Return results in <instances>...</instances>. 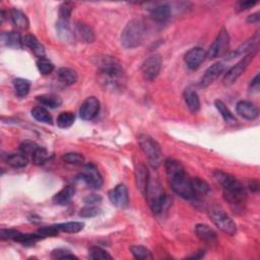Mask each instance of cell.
Here are the masks:
<instances>
[{"label": "cell", "instance_id": "obj_37", "mask_svg": "<svg viewBox=\"0 0 260 260\" xmlns=\"http://www.w3.org/2000/svg\"><path fill=\"white\" fill-rule=\"evenodd\" d=\"M191 182H192L195 196H198V195H205L209 193L210 186L205 181L201 180L200 178H193L191 179Z\"/></svg>", "mask_w": 260, "mask_h": 260}, {"label": "cell", "instance_id": "obj_33", "mask_svg": "<svg viewBox=\"0 0 260 260\" xmlns=\"http://www.w3.org/2000/svg\"><path fill=\"white\" fill-rule=\"evenodd\" d=\"M14 87L16 89V94L20 98H23L27 96L30 92L31 83L24 79H16L14 80Z\"/></svg>", "mask_w": 260, "mask_h": 260}, {"label": "cell", "instance_id": "obj_44", "mask_svg": "<svg viewBox=\"0 0 260 260\" xmlns=\"http://www.w3.org/2000/svg\"><path fill=\"white\" fill-rule=\"evenodd\" d=\"M72 10H73V4L71 2H63L59 6V20L70 21Z\"/></svg>", "mask_w": 260, "mask_h": 260}, {"label": "cell", "instance_id": "obj_43", "mask_svg": "<svg viewBox=\"0 0 260 260\" xmlns=\"http://www.w3.org/2000/svg\"><path fill=\"white\" fill-rule=\"evenodd\" d=\"M39 148V146L34 141L27 140L22 142L20 147V150L22 154H24L27 158H32L33 153L36 152V150Z\"/></svg>", "mask_w": 260, "mask_h": 260}, {"label": "cell", "instance_id": "obj_23", "mask_svg": "<svg viewBox=\"0 0 260 260\" xmlns=\"http://www.w3.org/2000/svg\"><path fill=\"white\" fill-rule=\"evenodd\" d=\"M1 43L2 45L9 47L20 49L22 47V38L17 32H5L1 34Z\"/></svg>", "mask_w": 260, "mask_h": 260}, {"label": "cell", "instance_id": "obj_49", "mask_svg": "<svg viewBox=\"0 0 260 260\" xmlns=\"http://www.w3.org/2000/svg\"><path fill=\"white\" fill-rule=\"evenodd\" d=\"M255 4H257V1H239L236 5V11L241 12L247 10L253 7Z\"/></svg>", "mask_w": 260, "mask_h": 260}, {"label": "cell", "instance_id": "obj_16", "mask_svg": "<svg viewBox=\"0 0 260 260\" xmlns=\"http://www.w3.org/2000/svg\"><path fill=\"white\" fill-rule=\"evenodd\" d=\"M237 113L247 120H255L259 116V109L253 103L241 101L237 104Z\"/></svg>", "mask_w": 260, "mask_h": 260}, {"label": "cell", "instance_id": "obj_36", "mask_svg": "<svg viewBox=\"0 0 260 260\" xmlns=\"http://www.w3.org/2000/svg\"><path fill=\"white\" fill-rule=\"evenodd\" d=\"M50 158V154L48 152V151L44 148H41V147H39L36 152L33 153L32 155V162L37 165V166H41L43 164H45Z\"/></svg>", "mask_w": 260, "mask_h": 260}, {"label": "cell", "instance_id": "obj_24", "mask_svg": "<svg viewBox=\"0 0 260 260\" xmlns=\"http://www.w3.org/2000/svg\"><path fill=\"white\" fill-rule=\"evenodd\" d=\"M57 77L61 84L65 86H71L77 82L79 75L77 72L69 67H61L57 71Z\"/></svg>", "mask_w": 260, "mask_h": 260}, {"label": "cell", "instance_id": "obj_21", "mask_svg": "<svg viewBox=\"0 0 260 260\" xmlns=\"http://www.w3.org/2000/svg\"><path fill=\"white\" fill-rule=\"evenodd\" d=\"M10 19L12 23L15 24V27L19 30L25 31L29 29L30 22L28 17L25 16L23 12L18 8H14L10 10Z\"/></svg>", "mask_w": 260, "mask_h": 260}, {"label": "cell", "instance_id": "obj_40", "mask_svg": "<svg viewBox=\"0 0 260 260\" xmlns=\"http://www.w3.org/2000/svg\"><path fill=\"white\" fill-rule=\"evenodd\" d=\"M88 256L90 259H94V260L113 259V257L106 250H104L97 246L90 247L89 250H88Z\"/></svg>", "mask_w": 260, "mask_h": 260}, {"label": "cell", "instance_id": "obj_17", "mask_svg": "<svg viewBox=\"0 0 260 260\" xmlns=\"http://www.w3.org/2000/svg\"><path fill=\"white\" fill-rule=\"evenodd\" d=\"M194 231H195V234L197 235V237L206 244L214 245L217 242V233L207 225L198 224L195 226Z\"/></svg>", "mask_w": 260, "mask_h": 260}, {"label": "cell", "instance_id": "obj_30", "mask_svg": "<svg viewBox=\"0 0 260 260\" xmlns=\"http://www.w3.org/2000/svg\"><path fill=\"white\" fill-rule=\"evenodd\" d=\"M6 162L9 166L15 169H22L29 164V158L22 153H11L6 157Z\"/></svg>", "mask_w": 260, "mask_h": 260}, {"label": "cell", "instance_id": "obj_1", "mask_svg": "<svg viewBox=\"0 0 260 260\" xmlns=\"http://www.w3.org/2000/svg\"><path fill=\"white\" fill-rule=\"evenodd\" d=\"M165 168L169 182H170V185L176 194L187 200L196 197L193 190L191 179L186 175L185 169L180 162L173 159H168L165 163Z\"/></svg>", "mask_w": 260, "mask_h": 260}, {"label": "cell", "instance_id": "obj_11", "mask_svg": "<svg viewBox=\"0 0 260 260\" xmlns=\"http://www.w3.org/2000/svg\"><path fill=\"white\" fill-rule=\"evenodd\" d=\"M80 176L83 181L94 189H100L103 185V177L98 171L97 167L93 164H87Z\"/></svg>", "mask_w": 260, "mask_h": 260}, {"label": "cell", "instance_id": "obj_52", "mask_svg": "<svg viewBox=\"0 0 260 260\" xmlns=\"http://www.w3.org/2000/svg\"><path fill=\"white\" fill-rule=\"evenodd\" d=\"M260 20V15H259V12H255V14L251 15L248 17V19H247V22H258Z\"/></svg>", "mask_w": 260, "mask_h": 260}, {"label": "cell", "instance_id": "obj_8", "mask_svg": "<svg viewBox=\"0 0 260 260\" xmlns=\"http://www.w3.org/2000/svg\"><path fill=\"white\" fill-rule=\"evenodd\" d=\"M230 48V36L228 31L223 28L219 31L215 42L212 44L211 48L207 51V57L210 59L225 56Z\"/></svg>", "mask_w": 260, "mask_h": 260}, {"label": "cell", "instance_id": "obj_7", "mask_svg": "<svg viewBox=\"0 0 260 260\" xmlns=\"http://www.w3.org/2000/svg\"><path fill=\"white\" fill-rule=\"evenodd\" d=\"M209 215L213 223L227 235L234 236L237 233V226L235 222L226 214L224 210L217 205H213L210 207Z\"/></svg>", "mask_w": 260, "mask_h": 260}, {"label": "cell", "instance_id": "obj_28", "mask_svg": "<svg viewBox=\"0 0 260 260\" xmlns=\"http://www.w3.org/2000/svg\"><path fill=\"white\" fill-rule=\"evenodd\" d=\"M75 194V189L73 186H65L53 197V202L59 205H65L73 198Z\"/></svg>", "mask_w": 260, "mask_h": 260}, {"label": "cell", "instance_id": "obj_10", "mask_svg": "<svg viewBox=\"0 0 260 260\" xmlns=\"http://www.w3.org/2000/svg\"><path fill=\"white\" fill-rule=\"evenodd\" d=\"M253 57H254V53L252 52V53L245 55L236 65H234L233 67H231L224 76V81H223L224 85L229 87L235 83L242 75V73L246 70V68L248 67V65L253 59Z\"/></svg>", "mask_w": 260, "mask_h": 260}, {"label": "cell", "instance_id": "obj_5", "mask_svg": "<svg viewBox=\"0 0 260 260\" xmlns=\"http://www.w3.org/2000/svg\"><path fill=\"white\" fill-rule=\"evenodd\" d=\"M145 195H146L147 201L151 207V210L152 211V213L160 214L164 209V205L167 200V196H166L165 191L161 183L157 179L152 178L150 176V180H149L147 191Z\"/></svg>", "mask_w": 260, "mask_h": 260}, {"label": "cell", "instance_id": "obj_50", "mask_svg": "<svg viewBox=\"0 0 260 260\" xmlns=\"http://www.w3.org/2000/svg\"><path fill=\"white\" fill-rule=\"evenodd\" d=\"M102 201V197L100 195H96V194H92V195H88L87 197L85 198V202L87 204H93L95 205L96 203H99Z\"/></svg>", "mask_w": 260, "mask_h": 260}, {"label": "cell", "instance_id": "obj_31", "mask_svg": "<svg viewBox=\"0 0 260 260\" xmlns=\"http://www.w3.org/2000/svg\"><path fill=\"white\" fill-rule=\"evenodd\" d=\"M215 105H216V108L217 109V111L219 112V114L222 115L224 120L228 124H235L237 122L236 117L232 114V112L228 109V107L226 106V104L223 101L217 100L215 102Z\"/></svg>", "mask_w": 260, "mask_h": 260}, {"label": "cell", "instance_id": "obj_29", "mask_svg": "<svg viewBox=\"0 0 260 260\" xmlns=\"http://www.w3.org/2000/svg\"><path fill=\"white\" fill-rule=\"evenodd\" d=\"M36 100L41 104V105L51 108V109H55L61 106L62 100L59 96L54 95V94H46V95H41L36 97Z\"/></svg>", "mask_w": 260, "mask_h": 260}, {"label": "cell", "instance_id": "obj_27", "mask_svg": "<svg viewBox=\"0 0 260 260\" xmlns=\"http://www.w3.org/2000/svg\"><path fill=\"white\" fill-rule=\"evenodd\" d=\"M184 100L188 109L192 113H196L200 109V100L197 95V93L195 92L192 88H186L184 92Z\"/></svg>", "mask_w": 260, "mask_h": 260}, {"label": "cell", "instance_id": "obj_26", "mask_svg": "<svg viewBox=\"0 0 260 260\" xmlns=\"http://www.w3.org/2000/svg\"><path fill=\"white\" fill-rule=\"evenodd\" d=\"M56 29L58 36L61 40L65 42H71L74 38V33L70 28V22L65 20H58L56 23Z\"/></svg>", "mask_w": 260, "mask_h": 260}, {"label": "cell", "instance_id": "obj_47", "mask_svg": "<svg viewBox=\"0 0 260 260\" xmlns=\"http://www.w3.org/2000/svg\"><path fill=\"white\" fill-rule=\"evenodd\" d=\"M60 231L56 226H51V227H44L41 228L38 231V233L44 238V237H55L58 235V233Z\"/></svg>", "mask_w": 260, "mask_h": 260}, {"label": "cell", "instance_id": "obj_3", "mask_svg": "<svg viewBox=\"0 0 260 260\" xmlns=\"http://www.w3.org/2000/svg\"><path fill=\"white\" fill-rule=\"evenodd\" d=\"M147 36V24L142 20L130 21L121 33V44L126 49H133L144 43Z\"/></svg>", "mask_w": 260, "mask_h": 260}, {"label": "cell", "instance_id": "obj_13", "mask_svg": "<svg viewBox=\"0 0 260 260\" xmlns=\"http://www.w3.org/2000/svg\"><path fill=\"white\" fill-rule=\"evenodd\" d=\"M109 198L115 206L125 209L129 204V196L126 186L124 184L117 185L109 192Z\"/></svg>", "mask_w": 260, "mask_h": 260}, {"label": "cell", "instance_id": "obj_12", "mask_svg": "<svg viewBox=\"0 0 260 260\" xmlns=\"http://www.w3.org/2000/svg\"><path fill=\"white\" fill-rule=\"evenodd\" d=\"M100 112V102L96 97H89L85 100L80 109L81 118L87 121L93 120Z\"/></svg>", "mask_w": 260, "mask_h": 260}, {"label": "cell", "instance_id": "obj_35", "mask_svg": "<svg viewBox=\"0 0 260 260\" xmlns=\"http://www.w3.org/2000/svg\"><path fill=\"white\" fill-rule=\"evenodd\" d=\"M43 237L40 234H22L19 233L17 237L14 239L17 242H20L23 245H34L37 243L39 240H41Z\"/></svg>", "mask_w": 260, "mask_h": 260}, {"label": "cell", "instance_id": "obj_42", "mask_svg": "<svg viewBox=\"0 0 260 260\" xmlns=\"http://www.w3.org/2000/svg\"><path fill=\"white\" fill-rule=\"evenodd\" d=\"M62 160L67 163V164H72V165H82L85 162L84 155L79 153V152H67L65 153Z\"/></svg>", "mask_w": 260, "mask_h": 260}, {"label": "cell", "instance_id": "obj_48", "mask_svg": "<svg viewBox=\"0 0 260 260\" xmlns=\"http://www.w3.org/2000/svg\"><path fill=\"white\" fill-rule=\"evenodd\" d=\"M19 233H20L19 231L14 230V229H2L1 231H0V238L3 239V240H5V239L14 240Z\"/></svg>", "mask_w": 260, "mask_h": 260}, {"label": "cell", "instance_id": "obj_9", "mask_svg": "<svg viewBox=\"0 0 260 260\" xmlns=\"http://www.w3.org/2000/svg\"><path fill=\"white\" fill-rule=\"evenodd\" d=\"M163 66V59L159 54H152L148 57L141 65V73L149 82L157 79Z\"/></svg>", "mask_w": 260, "mask_h": 260}, {"label": "cell", "instance_id": "obj_51", "mask_svg": "<svg viewBox=\"0 0 260 260\" xmlns=\"http://www.w3.org/2000/svg\"><path fill=\"white\" fill-rule=\"evenodd\" d=\"M250 88H251V90H255V92H258V89H259V74H256L254 79L251 81Z\"/></svg>", "mask_w": 260, "mask_h": 260}, {"label": "cell", "instance_id": "obj_41", "mask_svg": "<svg viewBox=\"0 0 260 260\" xmlns=\"http://www.w3.org/2000/svg\"><path fill=\"white\" fill-rule=\"evenodd\" d=\"M37 67L43 75H48L52 73V71L54 70V65L50 60L47 58H41L38 59L37 61Z\"/></svg>", "mask_w": 260, "mask_h": 260}, {"label": "cell", "instance_id": "obj_19", "mask_svg": "<svg viewBox=\"0 0 260 260\" xmlns=\"http://www.w3.org/2000/svg\"><path fill=\"white\" fill-rule=\"evenodd\" d=\"M150 173L148 168L145 165H138L136 168V171H135V181H136V186L138 188V190L142 193V194H146L147 191V187H148V183H149V180H150Z\"/></svg>", "mask_w": 260, "mask_h": 260}, {"label": "cell", "instance_id": "obj_20", "mask_svg": "<svg viewBox=\"0 0 260 260\" xmlns=\"http://www.w3.org/2000/svg\"><path fill=\"white\" fill-rule=\"evenodd\" d=\"M22 44L29 47L39 59L45 58V48L34 35H25L22 38Z\"/></svg>", "mask_w": 260, "mask_h": 260}, {"label": "cell", "instance_id": "obj_38", "mask_svg": "<svg viewBox=\"0 0 260 260\" xmlns=\"http://www.w3.org/2000/svg\"><path fill=\"white\" fill-rule=\"evenodd\" d=\"M56 227L61 232L69 233V234H75V233L81 232L84 229L85 224L81 223V222H69V223H64V224L56 225Z\"/></svg>", "mask_w": 260, "mask_h": 260}, {"label": "cell", "instance_id": "obj_4", "mask_svg": "<svg viewBox=\"0 0 260 260\" xmlns=\"http://www.w3.org/2000/svg\"><path fill=\"white\" fill-rule=\"evenodd\" d=\"M97 67L100 72L107 77L109 83L117 86L124 77V70L120 62L113 56H100L97 60Z\"/></svg>", "mask_w": 260, "mask_h": 260}, {"label": "cell", "instance_id": "obj_34", "mask_svg": "<svg viewBox=\"0 0 260 260\" xmlns=\"http://www.w3.org/2000/svg\"><path fill=\"white\" fill-rule=\"evenodd\" d=\"M32 116L36 120L40 121V122L49 123V124L52 123V116L44 107H41V106L35 107L32 110Z\"/></svg>", "mask_w": 260, "mask_h": 260}, {"label": "cell", "instance_id": "obj_18", "mask_svg": "<svg viewBox=\"0 0 260 260\" xmlns=\"http://www.w3.org/2000/svg\"><path fill=\"white\" fill-rule=\"evenodd\" d=\"M171 17V7L166 3L155 5L151 9V18L155 22H166Z\"/></svg>", "mask_w": 260, "mask_h": 260}, {"label": "cell", "instance_id": "obj_22", "mask_svg": "<svg viewBox=\"0 0 260 260\" xmlns=\"http://www.w3.org/2000/svg\"><path fill=\"white\" fill-rule=\"evenodd\" d=\"M258 42V37L252 38L250 40L246 41L244 44L239 46L235 51L231 52V53L228 54V59H233L238 56H245L249 53H252V51L255 49L256 44Z\"/></svg>", "mask_w": 260, "mask_h": 260}, {"label": "cell", "instance_id": "obj_32", "mask_svg": "<svg viewBox=\"0 0 260 260\" xmlns=\"http://www.w3.org/2000/svg\"><path fill=\"white\" fill-rule=\"evenodd\" d=\"M129 249H130V252H131L132 255L134 256V258L138 260H152V252L148 248H146L145 246L133 245L130 247Z\"/></svg>", "mask_w": 260, "mask_h": 260}, {"label": "cell", "instance_id": "obj_6", "mask_svg": "<svg viewBox=\"0 0 260 260\" xmlns=\"http://www.w3.org/2000/svg\"><path fill=\"white\" fill-rule=\"evenodd\" d=\"M138 144L146 153L151 166L154 169L159 168L162 163V151L158 142L150 135L141 134L138 136Z\"/></svg>", "mask_w": 260, "mask_h": 260}, {"label": "cell", "instance_id": "obj_15", "mask_svg": "<svg viewBox=\"0 0 260 260\" xmlns=\"http://www.w3.org/2000/svg\"><path fill=\"white\" fill-rule=\"evenodd\" d=\"M225 70V65L222 62H217L214 65H212L211 67L207 68L202 75L201 80H200V87H206L211 86L216 80H217L219 75L222 74Z\"/></svg>", "mask_w": 260, "mask_h": 260}, {"label": "cell", "instance_id": "obj_46", "mask_svg": "<svg viewBox=\"0 0 260 260\" xmlns=\"http://www.w3.org/2000/svg\"><path fill=\"white\" fill-rule=\"evenodd\" d=\"M52 258L54 259H77V257L74 254H71L69 250L66 249H57L52 252Z\"/></svg>", "mask_w": 260, "mask_h": 260}, {"label": "cell", "instance_id": "obj_2", "mask_svg": "<svg viewBox=\"0 0 260 260\" xmlns=\"http://www.w3.org/2000/svg\"><path fill=\"white\" fill-rule=\"evenodd\" d=\"M214 176L223 188L224 198L226 201L235 207H241L246 203V189L238 179L220 170L216 171Z\"/></svg>", "mask_w": 260, "mask_h": 260}, {"label": "cell", "instance_id": "obj_39", "mask_svg": "<svg viewBox=\"0 0 260 260\" xmlns=\"http://www.w3.org/2000/svg\"><path fill=\"white\" fill-rule=\"evenodd\" d=\"M75 120V115L71 112H62L57 117V125L60 128H68L70 127Z\"/></svg>", "mask_w": 260, "mask_h": 260}, {"label": "cell", "instance_id": "obj_25", "mask_svg": "<svg viewBox=\"0 0 260 260\" xmlns=\"http://www.w3.org/2000/svg\"><path fill=\"white\" fill-rule=\"evenodd\" d=\"M75 35L85 43H93L96 39L92 28L83 22H79L75 25Z\"/></svg>", "mask_w": 260, "mask_h": 260}, {"label": "cell", "instance_id": "obj_45", "mask_svg": "<svg viewBox=\"0 0 260 260\" xmlns=\"http://www.w3.org/2000/svg\"><path fill=\"white\" fill-rule=\"evenodd\" d=\"M100 212L101 211L98 206L93 204H87L81 210L80 216L83 217H95L100 214Z\"/></svg>", "mask_w": 260, "mask_h": 260}, {"label": "cell", "instance_id": "obj_14", "mask_svg": "<svg viewBox=\"0 0 260 260\" xmlns=\"http://www.w3.org/2000/svg\"><path fill=\"white\" fill-rule=\"evenodd\" d=\"M206 57L205 52L200 47H194L190 49L185 54V63L187 67L191 70L197 69Z\"/></svg>", "mask_w": 260, "mask_h": 260}]
</instances>
